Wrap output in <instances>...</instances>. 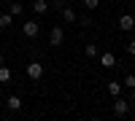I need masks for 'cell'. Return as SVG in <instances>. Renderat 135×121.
<instances>
[{
  "label": "cell",
  "instance_id": "obj_3",
  "mask_svg": "<svg viewBox=\"0 0 135 121\" xmlns=\"http://www.w3.org/2000/svg\"><path fill=\"white\" fill-rule=\"evenodd\" d=\"M49 43H51V46H62V43H65V32H62L60 24H54L49 30Z\"/></svg>",
  "mask_w": 135,
  "mask_h": 121
},
{
  "label": "cell",
  "instance_id": "obj_10",
  "mask_svg": "<svg viewBox=\"0 0 135 121\" xmlns=\"http://www.w3.org/2000/svg\"><path fill=\"white\" fill-rule=\"evenodd\" d=\"M11 24H14V16L11 14H0V30H8Z\"/></svg>",
  "mask_w": 135,
  "mask_h": 121
},
{
  "label": "cell",
  "instance_id": "obj_1",
  "mask_svg": "<svg viewBox=\"0 0 135 121\" xmlns=\"http://www.w3.org/2000/svg\"><path fill=\"white\" fill-rule=\"evenodd\" d=\"M130 113V100H124V97H114V116H127Z\"/></svg>",
  "mask_w": 135,
  "mask_h": 121
},
{
  "label": "cell",
  "instance_id": "obj_16",
  "mask_svg": "<svg viewBox=\"0 0 135 121\" xmlns=\"http://www.w3.org/2000/svg\"><path fill=\"white\" fill-rule=\"evenodd\" d=\"M122 86H127V89H135V75L130 73L127 78H124V83H122Z\"/></svg>",
  "mask_w": 135,
  "mask_h": 121
},
{
  "label": "cell",
  "instance_id": "obj_4",
  "mask_svg": "<svg viewBox=\"0 0 135 121\" xmlns=\"http://www.w3.org/2000/svg\"><path fill=\"white\" fill-rule=\"evenodd\" d=\"M27 78H32V81L43 78V62H30L27 65Z\"/></svg>",
  "mask_w": 135,
  "mask_h": 121
},
{
  "label": "cell",
  "instance_id": "obj_2",
  "mask_svg": "<svg viewBox=\"0 0 135 121\" xmlns=\"http://www.w3.org/2000/svg\"><path fill=\"white\" fill-rule=\"evenodd\" d=\"M38 32H41V24L35 19H30V22L22 24V35H25V38H38Z\"/></svg>",
  "mask_w": 135,
  "mask_h": 121
},
{
  "label": "cell",
  "instance_id": "obj_8",
  "mask_svg": "<svg viewBox=\"0 0 135 121\" xmlns=\"http://www.w3.org/2000/svg\"><path fill=\"white\" fill-rule=\"evenodd\" d=\"M108 94L111 97H119L122 94V83L119 81H108Z\"/></svg>",
  "mask_w": 135,
  "mask_h": 121
},
{
  "label": "cell",
  "instance_id": "obj_17",
  "mask_svg": "<svg viewBox=\"0 0 135 121\" xmlns=\"http://www.w3.org/2000/svg\"><path fill=\"white\" fill-rule=\"evenodd\" d=\"M127 54H130V57H135V38L127 43Z\"/></svg>",
  "mask_w": 135,
  "mask_h": 121
},
{
  "label": "cell",
  "instance_id": "obj_7",
  "mask_svg": "<svg viewBox=\"0 0 135 121\" xmlns=\"http://www.w3.org/2000/svg\"><path fill=\"white\" fill-rule=\"evenodd\" d=\"M6 105H8V111H22V97H16V94H11L8 100H6Z\"/></svg>",
  "mask_w": 135,
  "mask_h": 121
},
{
  "label": "cell",
  "instance_id": "obj_11",
  "mask_svg": "<svg viewBox=\"0 0 135 121\" xmlns=\"http://www.w3.org/2000/svg\"><path fill=\"white\" fill-rule=\"evenodd\" d=\"M62 16H65L68 24H73V22L78 19V16H76V11H73V8H65V6H62Z\"/></svg>",
  "mask_w": 135,
  "mask_h": 121
},
{
  "label": "cell",
  "instance_id": "obj_5",
  "mask_svg": "<svg viewBox=\"0 0 135 121\" xmlns=\"http://www.w3.org/2000/svg\"><path fill=\"white\" fill-rule=\"evenodd\" d=\"M135 27V16H130V14H124V16H119V30H124V32H130Z\"/></svg>",
  "mask_w": 135,
  "mask_h": 121
},
{
  "label": "cell",
  "instance_id": "obj_14",
  "mask_svg": "<svg viewBox=\"0 0 135 121\" xmlns=\"http://www.w3.org/2000/svg\"><path fill=\"white\" fill-rule=\"evenodd\" d=\"M8 14H11V16H19V14H22V3H19V0L8 6Z\"/></svg>",
  "mask_w": 135,
  "mask_h": 121
},
{
  "label": "cell",
  "instance_id": "obj_9",
  "mask_svg": "<svg viewBox=\"0 0 135 121\" xmlns=\"http://www.w3.org/2000/svg\"><path fill=\"white\" fill-rule=\"evenodd\" d=\"M32 11H35V14H46L49 3H46V0H35V3H32Z\"/></svg>",
  "mask_w": 135,
  "mask_h": 121
},
{
  "label": "cell",
  "instance_id": "obj_15",
  "mask_svg": "<svg viewBox=\"0 0 135 121\" xmlns=\"http://www.w3.org/2000/svg\"><path fill=\"white\" fill-rule=\"evenodd\" d=\"M97 6H100V0H84V8L86 11H95Z\"/></svg>",
  "mask_w": 135,
  "mask_h": 121
},
{
  "label": "cell",
  "instance_id": "obj_13",
  "mask_svg": "<svg viewBox=\"0 0 135 121\" xmlns=\"http://www.w3.org/2000/svg\"><path fill=\"white\" fill-rule=\"evenodd\" d=\"M0 83H11V70L6 65H0Z\"/></svg>",
  "mask_w": 135,
  "mask_h": 121
},
{
  "label": "cell",
  "instance_id": "obj_12",
  "mask_svg": "<svg viewBox=\"0 0 135 121\" xmlns=\"http://www.w3.org/2000/svg\"><path fill=\"white\" fill-rule=\"evenodd\" d=\"M84 54H86V59H97V46H95V43H86Z\"/></svg>",
  "mask_w": 135,
  "mask_h": 121
},
{
  "label": "cell",
  "instance_id": "obj_18",
  "mask_svg": "<svg viewBox=\"0 0 135 121\" xmlns=\"http://www.w3.org/2000/svg\"><path fill=\"white\" fill-rule=\"evenodd\" d=\"M130 92H132V94H130V102H135V89H130Z\"/></svg>",
  "mask_w": 135,
  "mask_h": 121
},
{
  "label": "cell",
  "instance_id": "obj_6",
  "mask_svg": "<svg viewBox=\"0 0 135 121\" xmlns=\"http://www.w3.org/2000/svg\"><path fill=\"white\" fill-rule=\"evenodd\" d=\"M97 62L103 65V67H114V65H116V57H114L111 51H105V54H97Z\"/></svg>",
  "mask_w": 135,
  "mask_h": 121
},
{
  "label": "cell",
  "instance_id": "obj_19",
  "mask_svg": "<svg viewBox=\"0 0 135 121\" xmlns=\"http://www.w3.org/2000/svg\"><path fill=\"white\" fill-rule=\"evenodd\" d=\"M3 62H6V59H3V54H0V65H3Z\"/></svg>",
  "mask_w": 135,
  "mask_h": 121
}]
</instances>
